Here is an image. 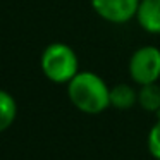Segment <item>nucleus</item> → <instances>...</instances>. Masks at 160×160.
Here are the masks:
<instances>
[{"label": "nucleus", "instance_id": "f257e3e1", "mask_svg": "<svg viewBox=\"0 0 160 160\" xmlns=\"http://www.w3.org/2000/svg\"><path fill=\"white\" fill-rule=\"evenodd\" d=\"M67 95L74 107L84 114H100L110 107V88L91 71L78 72L67 83Z\"/></svg>", "mask_w": 160, "mask_h": 160}, {"label": "nucleus", "instance_id": "f03ea898", "mask_svg": "<svg viewBox=\"0 0 160 160\" xmlns=\"http://www.w3.org/2000/svg\"><path fill=\"white\" fill-rule=\"evenodd\" d=\"M42 71L53 83H69L79 72L76 52L66 43H52L42 53Z\"/></svg>", "mask_w": 160, "mask_h": 160}, {"label": "nucleus", "instance_id": "7ed1b4c3", "mask_svg": "<svg viewBox=\"0 0 160 160\" xmlns=\"http://www.w3.org/2000/svg\"><path fill=\"white\" fill-rule=\"evenodd\" d=\"M129 76L136 84H152L160 78V50L146 45L138 48L129 59Z\"/></svg>", "mask_w": 160, "mask_h": 160}, {"label": "nucleus", "instance_id": "20e7f679", "mask_svg": "<svg viewBox=\"0 0 160 160\" xmlns=\"http://www.w3.org/2000/svg\"><path fill=\"white\" fill-rule=\"evenodd\" d=\"M139 2L141 0H91V7L103 21L124 24L136 18Z\"/></svg>", "mask_w": 160, "mask_h": 160}, {"label": "nucleus", "instance_id": "39448f33", "mask_svg": "<svg viewBox=\"0 0 160 160\" xmlns=\"http://www.w3.org/2000/svg\"><path fill=\"white\" fill-rule=\"evenodd\" d=\"M136 21L146 33L160 35V0H141Z\"/></svg>", "mask_w": 160, "mask_h": 160}, {"label": "nucleus", "instance_id": "423d86ee", "mask_svg": "<svg viewBox=\"0 0 160 160\" xmlns=\"http://www.w3.org/2000/svg\"><path fill=\"white\" fill-rule=\"evenodd\" d=\"M138 103V91L126 83H119L110 88V107L128 110Z\"/></svg>", "mask_w": 160, "mask_h": 160}, {"label": "nucleus", "instance_id": "0eeeda50", "mask_svg": "<svg viewBox=\"0 0 160 160\" xmlns=\"http://www.w3.org/2000/svg\"><path fill=\"white\" fill-rule=\"evenodd\" d=\"M138 103L146 112H158L160 110V86L157 83L143 84L138 90Z\"/></svg>", "mask_w": 160, "mask_h": 160}, {"label": "nucleus", "instance_id": "6e6552de", "mask_svg": "<svg viewBox=\"0 0 160 160\" xmlns=\"http://www.w3.org/2000/svg\"><path fill=\"white\" fill-rule=\"evenodd\" d=\"M16 114H18L16 100L7 91L0 90V132L12 126V122L16 119Z\"/></svg>", "mask_w": 160, "mask_h": 160}, {"label": "nucleus", "instance_id": "1a4fd4ad", "mask_svg": "<svg viewBox=\"0 0 160 160\" xmlns=\"http://www.w3.org/2000/svg\"><path fill=\"white\" fill-rule=\"evenodd\" d=\"M146 146H148L150 155L155 160H160V119L152 126L146 138Z\"/></svg>", "mask_w": 160, "mask_h": 160}]
</instances>
